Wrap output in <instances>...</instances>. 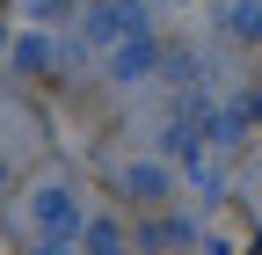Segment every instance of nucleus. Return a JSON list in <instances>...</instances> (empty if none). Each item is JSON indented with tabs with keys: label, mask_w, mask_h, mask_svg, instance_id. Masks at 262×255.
<instances>
[{
	"label": "nucleus",
	"mask_w": 262,
	"mask_h": 255,
	"mask_svg": "<svg viewBox=\"0 0 262 255\" xmlns=\"http://www.w3.org/2000/svg\"><path fill=\"white\" fill-rule=\"evenodd\" d=\"M168 189V175H153V168H131V197H160Z\"/></svg>",
	"instance_id": "f03ea898"
},
{
	"label": "nucleus",
	"mask_w": 262,
	"mask_h": 255,
	"mask_svg": "<svg viewBox=\"0 0 262 255\" xmlns=\"http://www.w3.org/2000/svg\"><path fill=\"white\" fill-rule=\"evenodd\" d=\"M88 255H117V233H110V226H95V233H88Z\"/></svg>",
	"instance_id": "7ed1b4c3"
},
{
	"label": "nucleus",
	"mask_w": 262,
	"mask_h": 255,
	"mask_svg": "<svg viewBox=\"0 0 262 255\" xmlns=\"http://www.w3.org/2000/svg\"><path fill=\"white\" fill-rule=\"evenodd\" d=\"M37 219H44V226H51V233H66V226H73V204H66V197H58V189H51V197L37 204Z\"/></svg>",
	"instance_id": "f257e3e1"
}]
</instances>
